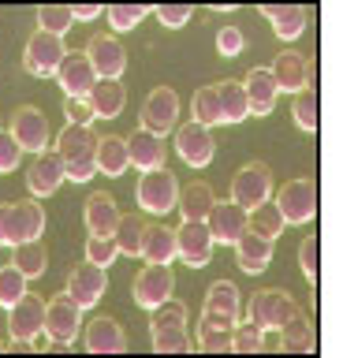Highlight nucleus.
Returning <instances> with one entry per match:
<instances>
[{
	"label": "nucleus",
	"mask_w": 343,
	"mask_h": 358,
	"mask_svg": "<svg viewBox=\"0 0 343 358\" xmlns=\"http://www.w3.org/2000/svg\"><path fill=\"white\" fill-rule=\"evenodd\" d=\"M97 145H101V138H97L90 127L68 123V127L57 134V153L64 157V164H68L71 183H90L97 176Z\"/></svg>",
	"instance_id": "f257e3e1"
},
{
	"label": "nucleus",
	"mask_w": 343,
	"mask_h": 358,
	"mask_svg": "<svg viewBox=\"0 0 343 358\" xmlns=\"http://www.w3.org/2000/svg\"><path fill=\"white\" fill-rule=\"evenodd\" d=\"M41 231H45V209L38 201H4L0 206V246L41 239Z\"/></svg>",
	"instance_id": "f03ea898"
},
{
	"label": "nucleus",
	"mask_w": 343,
	"mask_h": 358,
	"mask_svg": "<svg viewBox=\"0 0 343 358\" xmlns=\"http://www.w3.org/2000/svg\"><path fill=\"white\" fill-rule=\"evenodd\" d=\"M295 313H298V306L284 287H265L247 299V321L258 324L261 332H280Z\"/></svg>",
	"instance_id": "7ed1b4c3"
},
{
	"label": "nucleus",
	"mask_w": 343,
	"mask_h": 358,
	"mask_svg": "<svg viewBox=\"0 0 343 358\" xmlns=\"http://www.w3.org/2000/svg\"><path fill=\"white\" fill-rule=\"evenodd\" d=\"M180 179H175L168 168H153V172H142L138 179V209L142 213H153V217H164L180 206Z\"/></svg>",
	"instance_id": "20e7f679"
},
{
	"label": "nucleus",
	"mask_w": 343,
	"mask_h": 358,
	"mask_svg": "<svg viewBox=\"0 0 343 358\" xmlns=\"http://www.w3.org/2000/svg\"><path fill=\"white\" fill-rule=\"evenodd\" d=\"M8 332H12V347H23V351L34 347V340L45 332V302H41V295L27 291L15 306H8Z\"/></svg>",
	"instance_id": "39448f33"
},
{
	"label": "nucleus",
	"mask_w": 343,
	"mask_h": 358,
	"mask_svg": "<svg viewBox=\"0 0 343 358\" xmlns=\"http://www.w3.org/2000/svg\"><path fill=\"white\" fill-rule=\"evenodd\" d=\"M276 206H280L287 224H309L317 217V183L309 176L287 179V183L276 190Z\"/></svg>",
	"instance_id": "423d86ee"
},
{
	"label": "nucleus",
	"mask_w": 343,
	"mask_h": 358,
	"mask_svg": "<svg viewBox=\"0 0 343 358\" xmlns=\"http://www.w3.org/2000/svg\"><path fill=\"white\" fill-rule=\"evenodd\" d=\"M64 56H68V49H64V38H57V34H45V30H34L23 49V67L34 78H52L60 71Z\"/></svg>",
	"instance_id": "0eeeda50"
},
{
	"label": "nucleus",
	"mask_w": 343,
	"mask_h": 358,
	"mask_svg": "<svg viewBox=\"0 0 343 358\" xmlns=\"http://www.w3.org/2000/svg\"><path fill=\"white\" fill-rule=\"evenodd\" d=\"M272 198V172L269 164L254 161V164H242L235 179H231V201L242 209H258Z\"/></svg>",
	"instance_id": "6e6552de"
},
{
	"label": "nucleus",
	"mask_w": 343,
	"mask_h": 358,
	"mask_svg": "<svg viewBox=\"0 0 343 358\" xmlns=\"http://www.w3.org/2000/svg\"><path fill=\"white\" fill-rule=\"evenodd\" d=\"M175 120H180V97H175V90L172 86L149 90L146 101H142V127L164 138V134L175 131Z\"/></svg>",
	"instance_id": "1a4fd4ad"
},
{
	"label": "nucleus",
	"mask_w": 343,
	"mask_h": 358,
	"mask_svg": "<svg viewBox=\"0 0 343 358\" xmlns=\"http://www.w3.org/2000/svg\"><path fill=\"white\" fill-rule=\"evenodd\" d=\"M135 302L142 310H157L161 302H168L172 299V291H175V273H172V265H149L146 262V268L135 276Z\"/></svg>",
	"instance_id": "9d476101"
},
{
	"label": "nucleus",
	"mask_w": 343,
	"mask_h": 358,
	"mask_svg": "<svg viewBox=\"0 0 343 358\" xmlns=\"http://www.w3.org/2000/svg\"><path fill=\"white\" fill-rule=\"evenodd\" d=\"M79 329H82V306L68 295V291H64V295H52L45 302V336H52L57 343H71Z\"/></svg>",
	"instance_id": "9b49d317"
},
{
	"label": "nucleus",
	"mask_w": 343,
	"mask_h": 358,
	"mask_svg": "<svg viewBox=\"0 0 343 358\" xmlns=\"http://www.w3.org/2000/svg\"><path fill=\"white\" fill-rule=\"evenodd\" d=\"M175 243H180V257L191 268H205L209 257H213V246H217L205 220H183L175 228Z\"/></svg>",
	"instance_id": "f8f14e48"
},
{
	"label": "nucleus",
	"mask_w": 343,
	"mask_h": 358,
	"mask_svg": "<svg viewBox=\"0 0 343 358\" xmlns=\"http://www.w3.org/2000/svg\"><path fill=\"white\" fill-rule=\"evenodd\" d=\"M105 291H108V273L101 265L82 262V265H75L68 273V295L79 302L82 310H94L97 302L105 299Z\"/></svg>",
	"instance_id": "ddd939ff"
},
{
	"label": "nucleus",
	"mask_w": 343,
	"mask_h": 358,
	"mask_svg": "<svg viewBox=\"0 0 343 358\" xmlns=\"http://www.w3.org/2000/svg\"><path fill=\"white\" fill-rule=\"evenodd\" d=\"M209 231H213V239L217 243H224V246H235L242 235L250 231V209H242L235 206V201H217L213 213H209Z\"/></svg>",
	"instance_id": "4468645a"
},
{
	"label": "nucleus",
	"mask_w": 343,
	"mask_h": 358,
	"mask_svg": "<svg viewBox=\"0 0 343 358\" xmlns=\"http://www.w3.org/2000/svg\"><path fill=\"white\" fill-rule=\"evenodd\" d=\"M175 153L183 157V164L191 168H205L213 161L217 145H213V134H209L205 123H183V127H175Z\"/></svg>",
	"instance_id": "2eb2a0df"
},
{
	"label": "nucleus",
	"mask_w": 343,
	"mask_h": 358,
	"mask_svg": "<svg viewBox=\"0 0 343 358\" xmlns=\"http://www.w3.org/2000/svg\"><path fill=\"white\" fill-rule=\"evenodd\" d=\"M64 179H68V164H64V157L57 150H45V153L34 157V164H30L27 187H30V194H34V198H49V194H57V190H60Z\"/></svg>",
	"instance_id": "dca6fc26"
},
{
	"label": "nucleus",
	"mask_w": 343,
	"mask_h": 358,
	"mask_svg": "<svg viewBox=\"0 0 343 358\" xmlns=\"http://www.w3.org/2000/svg\"><path fill=\"white\" fill-rule=\"evenodd\" d=\"M57 78H60L64 94H68V97H82V101L94 94V86H97V83H101V78H97V67L90 64V56H86V49H82V52H68V56H64V64H60Z\"/></svg>",
	"instance_id": "f3484780"
},
{
	"label": "nucleus",
	"mask_w": 343,
	"mask_h": 358,
	"mask_svg": "<svg viewBox=\"0 0 343 358\" xmlns=\"http://www.w3.org/2000/svg\"><path fill=\"white\" fill-rule=\"evenodd\" d=\"M86 56L97 67V78H119L127 71V49L119 45L116 34H94L86 45Z\"/></svg>",
	"instance_id": "a211bd4d"
},
{
	"label": "nucleus",
	"mask_w": 343,
	"mask_h": 358,
	"mask_svg": "<svg viewBox=\"0 0 343 358\" xmlns=\"http://www.w3.org/2000/svg\"><path fill=\"white\" fill-rule=\"evenodd\" d=\"M12 134H15V142L23 145V153H45L49 150V120H45V112L34 108V105H23L12 116Z\"/></svg>",
	"instance_id": "6ab92c4d"
},
{
	"label": "nucleus",
	"mask_w": 343,
	"mask_h": 358,
	"mask_svg": "<svg viewBox=\"0 0 343 358\" xmlns=\"http://www.w3.org/2000/svg\"><path fill=\"white\" fill-rule=\"evenodd\" d=\"M272 78L276 86L284 90V94H302V90H309V78H314V71H309V60L302 52H280L272 60Z\"/></svg>",
	"instance_id": "aec40b11"
},
{
	"label": "nucleus",
	"mask_w": 343,
	"mask_h": 358,
	"mask_svg": "<svg viewBox=\"0 0 343 358\" xmlns=\"http://www.w3.org/2000/svg\"><path fill=\"white\" fill-rule=\"evenodd\" d=\"M272 254H276V243L272 239H261V235H254V231H247L235 243V265L247 276H261L265 268L272 265Z\"/></svg>",
	"instance_id": "412c9836"
},
{
	"label": "nucleus",
	"mask_w": 343,
	"mask_h": 358,
	"mask_svg": "<svg viewBox=\"0 0 343 358\" xmlns=\"http://www.w3.org/2000/svg\"><path fill=\"white\" fill-rule=\"evenodd\" d=\"M82 217H86V228H90V235H116L119 217H124V213L116 209V198H112V194L97 190V194L86 198Z\"/></svg>",
	"instance_id": "4be33fe9"
},
{
	"label": "nucleus",
	"mask_w": 343,
	"mask_h": 358,
	"mask_svg": "<svg viewBox=\"0 0 343 358\" xmlns=\"http://www.w3.org/2000/svg\"><path fill=\"white\" fill-rule=\"evenodd\" d=\"M86 351L90 355H119V351H127V336L124 329H119V321L112 317H97L86 324Z\"/></svg>",
	"instance_id": "5701e85b"
},
{
	"label": "nucleus",
	"mask_w": 343,
	"mask_h": 358,
	"mask_svg": "<svg viewBox=\"0 0 343 358\" xmlns=\"http://www.w3.org/2000/svg\"><path fill=\"white\" fill-rule=\"evenodd\" d=\"M261 15L272 22V34H276L280 41H295V38H302L309 11H306L302 4H265Z\"/></svg>",
	"instance_id": "b1692460"
},
{
	"label": "nucleus",
	"mask_w": 343,
	"mask_h": 358,
	"mask_svg": "<svg viewBox=\"0 0 343 358\" xmlns=\"http://www.w3.org/2000/svg\"><path fill=\"white\" fill-rule=\"evenodd\" d=\"M127 150H131V164L138 168V172H153V168H164V138L161 134H153L146 127H138L135 134L127 138Z\"/></svg>",
	"instance_id": "393cba45"
},
{
	"label": "nucleus",
	"mask_w": 343,
	"mask_h": 358,
	"mask_svg": "<svg viewBox=\"0 0 343 358\" xmlns=\"http://www.w3.org/2000/svg\"><path fill=\"white\" fill-rule=\"evenodd\" d=\"M242 86H247V94H250V116H269V112L276 108L280 86H276L269 67H254V71L242 78Z\"/></svg>",
	"instance_id": "a878e982"
},
{
	"label": "nucleus",
	"mask_w": 343,
	"mask_h": 358,
	"mask_svg": "<svg viewBox=\"0 0 343 358\" xmlns=\"http://www.w3.org/2000/svg\"><path fill=\"white\" fill-rule=\"evenodd\" d=\"M142 257L149 265H172L180 257V243H175V231L164 228V224H146V235H142Z\"/></svg>",
	"instance_id": "bb28decb"
},
{
	"label": "nucleus",
	"mask_w": 343,
	"mask_h": 358,
	"mask_svg": "<svg viewBox=\"0 0 343 358\" xmlns=\"http://www.w3.org/2000/svg\"><path fill=\"white\" fill-rule=\"evenodd\" d=\"M149 332H153V351H157V355L198 351L194 340H191V332H187V321H153Z\"/></svg>",
	"instance_id": "cd10ccee"
},
{
	"label": "nucleus",
	"mask_w": 343,
	"mask_h": 358,
	"mask_svg": "<svg viewBox=\"0 0 343 358\" xmlns=\"http://www.w3.org/2000/svg\"><path fill=\"white\" fill-rule=\"evenodd\" d=\"M86 101H90V108H94L97 120H116L119 112H124V105H127V90H124L119 78H101Z\"/></svg>",
	"instance_id": "c85d7f7f"
},
{
	"label": "nucleus",
	"mask_w": 343,
	"mask_h": 358,
	"mask_svg": "<svg viewBox=\"0 0 343 358\" xmlns=\"http://www.w3.org/2000/svg\"><path fill=\"white\" fill-rule=\"evenodd\" d=\"M131 168V150H127V138L119 134H105L101 145H97V172H105L108 179L124 176Z\"/></svg>",
	"instance_id": "c756f323"
},
{
	"label": "nucleus",
	"mask_w": 343,
	"mask_h": 358,
	"mask_svg": "<svg viewBox=\"0 0 343 358\" xmlns=\"http://www.w3.org/2000/svg\"><path fill=\"white\" fill-rule=\"evenodd\" d=\"M205 310H213V313H220V317H228L231 324H239V313H242L239 287L231 284V280H217V284L205 291Z\"/></svg>",
	"instance_id": "7c9ffc66"
},
{
	"label": "nucleus",
	"mask_w": 343,
	"mask_h": 358,
	"mask_svg": "<svg viewBox=\"0 0 343 358\" xmlns=\"http://www.w3.org/2000/svg\"><path fill=\"white\" fill-rule=\"evenodd\" d=\"M213 206H217L213 190H209L205 183H191V187L180 190V206H175V213H180L183 220H209Z\"/></svg>",
	"instance_id": "2f4dec72"
},
{
	"label": "nucleus",
	"mask_w": 343,
	"mask_h": 358,
	"mask_svg": "<svg viewBox=\"0 0 343 358\" xmlns=\"http://www.w3.org/2000/svg\"><path fill=\"white\" fill-rule=\"evenodd\" d=\"M191 120H194V123H205V127L224 123V108H220V86H217V83L194 90V97H191Z\"/></svg>",
	"instance_id": "473e14b6"
},
{
	"label": "nucleus",
	"mask_w": 343,
	"mask_h": 358,
	"mask_svg": "<svg viewBox=\"0 0 343 358\" xmlns=\"http://www.w3.org/2000/svg\"><path fill=\"white\" fill-rule=\"evenodd\" d=\"M12 250H15L12 265H15V268H23V276H27V280L45 276V268H49V250H45V243H41V239H27V243L12 246Z\"/></svg>",
	"instance_id": "72a5a7b5"
},
{
	"label": "nucleus",
	"mask_w": 343,
	"mask_h": 358,
	"mask_svg": "<svg viewBox=\"0 0 343 358\" xmlns=\"http://www.w3.org/2000/svg\"><path fill=\"white\" fill-rule=\"evenodd\" d=\"M220 86V108H224V123H242L250 116V94L242 83H231V78H224Z\"/></svg>",
	"instance_id": "f704fd0d"
},
{
	"label": "nucleus",
	"mask_w": 343,
	"mask_h": 358,
	"mask_svg": "<svg viewBox=\"0 0 343 358\" xmlns=\"http://www.w3.org/2000/svg\"><path fill=\"white\" fill-rule=\"evenodd\" d=\"M280 347L284 351H295V355L314 351V324H309L306 313H295V317L280 329Z\"/></svg>",
	"instance_id": "c9c22d12"
},
{
	"label": "nucleus",
	"mask_w": 343,
	"mask_h": 358,
	"mask_svg": "<svg viewBox=\"0 0 343 358\" xmlns=\"http://www.w3.org/2000/svg\"><path fill=\"white\" fill-rule=\"evenodd\" d=\"M284 213H280V206L276 201H265V206H258V209H250V231L254 235H261V239H280L284 235Z\"/></svg>",
	"instance_id": "e433bc0d"
},
{
	"label": "nucleus",
	"mask_w": 343,
	"mask_h": 358,
	"mask_svg": "<svg viewBox=\"0 0 343 358\" xmlns=\"http://www.w3.org/2000/svg\"><path fill=\"white\" fill-rule=\"evenodd\" d=\"M142 235H146V224H142L135 213H131V217H119V228H116V246H119V254L142 257Z\"/></svg>",
	"instance_id": "4c0bfd02"
},
{
	"label": "nucleus",
	"mask_w": 343,
	"mask_h": 358,
	"mask_svg": "<svg viewBox=\"0 0 343 358\" xmlns=\"http://www.w3.org/2000/svg\"><path fill=\"white\" fill-rule=\"evenodd\" d=\"M71 27H75V11L68 4H45V8H38V30L64 38Z\"/></svg>",
	"instance_id": "58836bf2"
},
{
	"label": "nucleus",
	"mask_w": 343,
	"mask_h": 358,
	"mask_svg": "<svg viewBox=\"0 0 343 358\" xmlns=\"http://www.w3.org/2000/svg\"><path fill=\"white\" fill-rule=\"evenodd\" d=\"M27 284L30 280L23 276V268H15V265H0V306H15L19 299L27 295Z\"/></svg>",
	"instance_id": "ea45409f"
},
{
	"label": "nucleus",
	"mask_w": 343,
	"mask_h": 358,
	"mask_svg": "<svg viewBox=\"0 0 343 358\" xmlns=\"http://www.w3.org/2000/svg\"><path fill=\"white\" fill-rule=\"evenodd\" d=\"M105 15H108V22H112L116 34H124V30H135L146 15H153V8L149 4H112Z\"/></svg>",
	"instance_id": "a19ab883"
},
{
	"label": "nucleus",
	"mask_w": 343,
	"mask_h": 358,
	"mask_svg": "<svg viewBox=\"0 0 343 358\" xmlns=\"http://www.w3.org/2000/svg\"><path fill=\"white\" fill-rule=\"evenodd\" d=\"M291 116H295V123H298V127H302L306 134H314V131H317L321 112H317V94H314V90H302V94H295Z\"/></svg>",
	"instance_id": "79ce46f5"
},
{
	"label": "nucleus",
	"mask_w": 343,
	"mask_h": 358,
	"mask_svg": "<svg viewBox=\"0 0 343 358\" xmlns=\"http://www.w3.org/2000/svg\"><path fill=\"white\" fill-rule=\"evenodd\" d=\"M119 257V246H116V235H90L86 239V262L108 268Z\"/></svg>",
	"instance_id": "37998d69"
},
{
	"label": "nucleus",
	"mask_w": 343,
	"mask_h": 358,
	"mask_svg": "<svg viewBox=\"0 0 343 358\" xmlns=\"http://www.w3.org/2000/svg\"><path fill=\"white\" fill-rule=\"evenodd\" d=\"M231 351L235 355H258V351H265V336H261V329L258 324H235V332H231Z\"/></svg>",
	"instance_id": "c03bdc74"
},
{
	"label": "nucleus",
	"mask_w": 343,
	"mask_h": 358,
	"mask_svg": "<svg viewBox=\"0 0 343 358\" xmlns=\"http://www.w3.org/2000/svg\"><path fill=\"white\" fill-rule=\"evenodd\" d=\"M194 347L205 355H224V351H231V329H198Z\"/></svg>",
	"instance_id": "a18cd8bd"
},
{
	"label": "nucleus",
	"mask_w": 343,
	"mask_h": 358,
	"mask_svg": "<svg viewBox=\"0 0 343 358\" xmlns=\"http://www.w3.org/2000/svg\"><path fill=\"white\" fill-rule=\"evenodd\" d=\"M298 268H302V276L314 284L317 280V268H321V246H317V235H306L302 246H298Z\"/></svg>",
	"instance_id": "49530a36"
},
{
	"label": "nucleus",
	"mask_w": 343,
	"mask_h": 358,
	"mask_svg": "<svg viewBox=\"0 0 343 358\" xmlns=\"http://www.w3.org/2000/svg\"><path fill=\"white\" fill-rule=\"evenodd\" d=\"M19 161H23V145L15 142L12 131H0V176L15 172Z\"/></svg>",
	"instance_id": "de8ad7c7"
},
{
	"label": "nucleus",
	"mask_w": 343,
	"mask_h": 358,
	"mask_svg": "<svg viewBox=\"0 0 343 358\" xmlns=\"http://www.w3.org/2000/svg\"><path fill=\"white\" fill-rule=\"evenodd\" d=\"M153 15L161 19V27H168V30H180L183 22H191L194 8H191V4H161V8H153Z\"/></svg>",
	"instance_id": "09e8293b"
},
{
	"label": "nucleus",
	"mask_w": 343,
	"mask_h": 358,
	"mask_svg": "<svg viewBox=\"0 0 343 358\" xmlns=\"http://www.w3.org/2000/svg\"><path fill=\"white\" fill-rule=\"evenodd\" d=\"M242 49H247V38H242V30H239V27H224V30H217V52L224 56V60L239 56Z\"/></svg>",
	"instance_id": "8fccbe9b"
},
{
	"label": "nucleus",
	"mask_w": 343,
	"mask_h": 358,
	"mask_svg": "<svg viewBox=\"0 0 343 358\" xmlns=\"http://www.w3.org/2000/svg\"><path fill=\"white\" fill-rule=\"evenodd\" d=\"M64 116H68V123H75V127H90L97 120L90 101H82V97H64Z\"/></svg>",
	"instance_id": "3c124183"
},
{
	"label": "nucleus",
	"mask_w": 343,
	"mask_h": 358,
	"mask_svg": "<svg viewBox=\"0 0 343 358\" xmlns=\"http://www.w3.org/2000/svg\"><path fill=\"white\" fill-rule=\"evenodd\" d=\"M187 317H191V310H187L183 302H175V299L161 302V306L153 310V321H187Z\"/></svg>",
	"instance_id": "603ef678"
},
{
	"label": "nucleus",
	"mask_w": 343,
	"mask_h": 358,
	"mask_svg": "<svg viewBox=\"0 0 343 358\" xmlns=\"http://www.w3.org/2000/svg\"><path fill=\"white\" fill-rule=\"evenodd\" d=\"M71 11H75V22H90V19L101 15L105 8H101V4H75Z\"/></svg>",
	"instance_id": "864d4df0"
},
{
	"label": "nucleus",
	"mask_w": 343,
	"mask_h": 358,
	"mask_svg": "<svg viewBox=\"0 0 343 358\" xmlns=\"http://www.w3.org/2000/svg\"><path fill=\"white\" fill-rule=\"evenodd\" d=\"M0 351H4V343H0Z\"/></svg>",
	"instance_id": "5fc2aeb1"
},
{
	"label": "nucleus",
	"mask_w": 343,
	"mask_h": 358,
	"mask_svg": "<svg viewBox=\"0 0 343 358\" xmlns=\"http://www.w3.org/2000/svg\"><path fill=\"white\" fill-rule=\"evenodd\" d=\"M0 131H4V127H0Z\"/></svg>",
	"instance_id": "6e6d98bb"
}]
</instances>
